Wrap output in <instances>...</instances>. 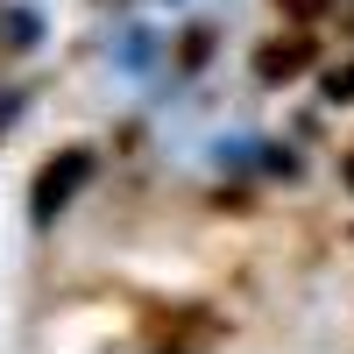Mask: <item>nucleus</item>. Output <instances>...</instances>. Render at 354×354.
<instances>
[{
  "label": "nucleus",
  "instance_id": "nucleus-1",
  "mask_svg": "<svg viewBox=\"0 0 354 354\" xmlns=\"http://www.w3.org/2000/svg\"><path fill=\"white\" fill-rule=\"evenodd\" d=\"M305 57H312V50H305V36H298V43H270V50H262V78H290Z\"/></svg>",
  "mask_w": 354,
  "mask_h": 354
},
{
  "label": "nucleus",
  "instance_id": "nucleus-2",
  "mask_svg": "<svg viewBox=\"0 0 354 354\" xmlns=\"http://www.w3.org/2000/svg\"><path fill=\"white\" fill-rule=\"evenodd\" d=\"M78 177H85V156H71L64 170H50V177H43V192H36V198H43V213H57V198H64Z\"/></svg>",
  "mask_w": 354,
  "mask_h": 354
},
{
  "label": "nucleus",
  "instance_id": "nucleus-3",
  "mask_svg": "<svg viewBox=\"0 0 354 354\" xmlns=\"http://www.w3.org/2000/svg\"><path fill=\"white\" fill-rule=\"evenodd\" d=\"M326 85H333V100H354V71H333Z\"/></svg>",
  "mask_w": 354,
  "mask_h": 354
},
{
  "label": "nucleus",
  "instance_id": "nucleus-4",
  "mask_svg": "<svg viewBox=\"0 0 354 354\" xmlns=\"http://www.w3.org/2000/svg\"><path fill=\"white\" fill-rule=\"evenodd\" d=\"M283 8H290V15H319V8H326V0H283Z\"/></svg>",
  "mask_w": 354,
  "mask_h": 354
},
{
  "label": "nucleus",
  "instance_id": "nucleus-5",
  "mask_svg": "<svg viewBox=\"0 0 354 354\" xmlns=\"http://www.w3.org/2000/svg\"><path fill=\"white\" fill-rule=\"evenodd\" d=\"M347 185H354V163H347Z\"/></svg>",
  "mask_w": 354,
  "mask_h": 354
}]
</instances>
